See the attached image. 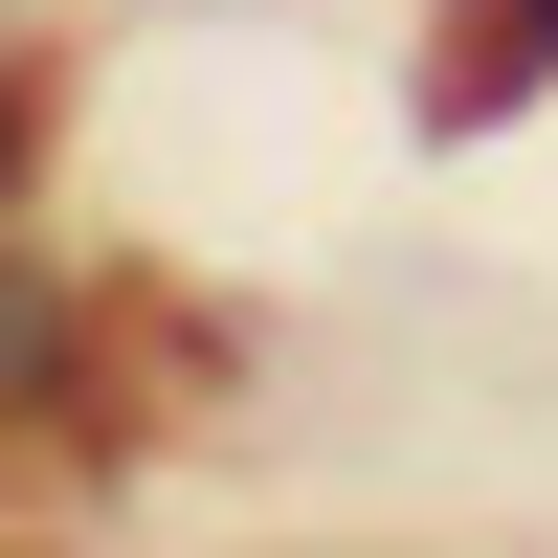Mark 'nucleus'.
<instances>
[{"label": "nucleus", "instance_id": "2", "mask_svg": "<svg viewBox=\"0 0 558 558\" xmlns=\"http://www.w3.org/2000/svg\"><path fill=\"white\" fill-rule=\"evenodd\" d=\"M23 157H45V112H23V68H0V202H23Z\"/></svg>", "mask_w": 558, "mask_h": 558}, {"label": "nucleus", "instance_id": "1", "mask_svg": "<svg viewBox=\"0 0 558 558\" xmlns=\"http://www.w3.org/2000/svg\"><path fill=\"white\" fill-rule=\"evenodd\" d=\"M514 89H558V0H470V68H447L425 112L470 134V112H514Z\"/></svg>", "mask_w": 558, "mask_h": 558}]
</instances>
